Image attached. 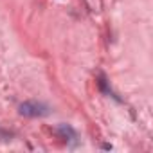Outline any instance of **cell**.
<instances>
[{
  "label": "cell",
  "mask_w": 153,
  "mask_h": 153,
  "mask_svg": "<svg viewBox=\"0 0 153 153\" xmlns=\"http://www.w3.org/2000/svg\"><path fill=\"white\" fill-rule=\"evenodd\" d=\"M18 112H20V115H24V117H43V115H47L51 110H49V106L43 105V103L25 101V103L20 105Z\"/></svg>",
  "instance_id": "obj_1"
}]
</instances>
